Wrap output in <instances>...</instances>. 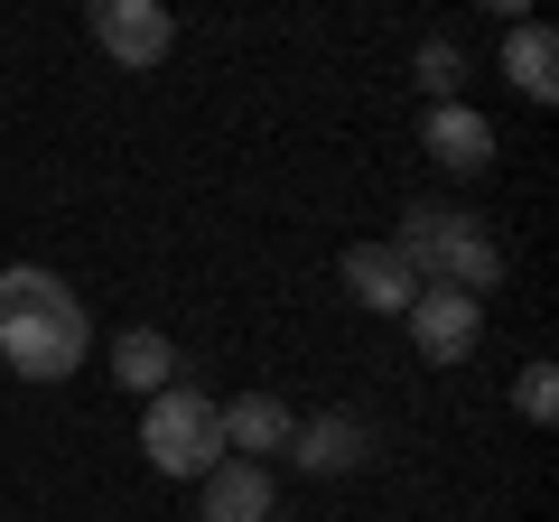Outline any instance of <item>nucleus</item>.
Wrapping results in <instances>:
<instances>
[{"instance_id":"ddd939ff","label":"nucleus","mask_w":559,"mask_h":522,"mask_svg":"<svg viewBox=\"0 0 559 522\" xmlns=\"http://www.w3.org/2000/svg\"><path fill=\"white\" fill-rule=\"evenodd\" d=\"M513 411L532 429H550L559 420V364H522V382H513Z\"/></svg>"},{"instance_id":"1a4fd4ad","label":"nucleus","mask_w":559,"mask_h":522,"mask_svg":"<svg viewBox=\"0 0 559 522\" xmlns=\"http://www.w3.org/2000/svg\"><path fill=\"white\" fill-rule=\"evenodd\" d=\"M215 429H224V448H234V458H271V448H289V411H280V392H242V402H215Z\"/></svg>"},{"instance_id":"9b49d317","label":"nucleus","mask_w":559,"mask_h":522,"mask_svg":"<svg viewBox=\"0 0 559 522\" xmlns=\"http://www.w3.org/2000/svg\"><path fill=\"white\" fill-rule=\"evenodd\" d=\"M112 382L140 392V402H159L168 382H178V345H168L159 327H121V336H112Z\"/></svg>"},{"instance_id":"4468645a","label":"nucleus","mask_w":559,"mask_h":522,"mask_svg":"<svg viewBox=\"0 0 559 522\" xmlns=\"http://www.w3.org/2000/svg\"><path fill=\"white\" fill-rule=\"evenodd\" d=\"M457 84H466V57L448 38H429V47H419V94H429V103H457Z\"/></svg>"},{"instance_id":"20e7f679","label":"nucleus","mask_w":559,"mask_h":522,"mask_svg":"<svg viewBox=\"0 0 559 522\" xmlns=\"http://www.w3.org/2000/svg\"><path fill=\"white\" fill-rule=\"evenodd\" d=\"M94 38L112 66H131V75H150V66L178 47V20H168L159 0H94Z\"/></svg>"},{"instance_id":"f8f14e48","label":"nucleus","mask_w":559,"mask_h":522,"mask_svg":"<svg viewBox=\"0 0 559 522\" xmlns=\"http://www.w3.org/2000/svg\"><path fill=\"white\" fill-rule=\"evenodd\" d=\"M503 75H513V94L559 103V38L540 20H513V28H503Z\"/></svg>"},{"instance_id":"423d86ee","label":"nucleus","mask_w":559,"mask_h":522,"mask_svg":"<svg viewBox=\"0 0 559 522\" xmlns=\"http://www.w3.org/2000/svg\"><path fill=\"white\" fill-rule=\"evenodd\" d=\"M336 281H345V299H355V308H373V318H411V299H419L411 261H401L392 242H355V252L336 261Z\"/></svg>"},{"instance_id":"f03ea898","label":"nucleus","mask_w":559,"mask_h":522,"mask_svg":"<svg viewBox=\"0 0 559 522\" xmlns=\"http://www.w3.org/2000/svg\"><path fill=\"white\" fill-rule=\"evenodd\" d=\"M392 252L411 261V281H419V289H457V299H485V289L503 281V242L485 234L466 205H429V197H419L411 215H401Z\"/></svg>"},{"instance_id":"9d476101","label":"nucleus","mask_w":559,"mask_h":522,"mask_svg":"<svg viewBox=\"0 0 559 522\" xmlns=\"http://www.w3.org/2000/svg\"><path fill=\"white\" fill-rule=\"evenodd\" d=\"M205 513L197 522H271V466H252V458H224V466H205Z\"/></svg>"},{"instance_id":"7ed1b4c3","label":"nucleus","mask_w":559,"mask_h":522,"mask_svg":"<svg viewBox=\"0 0 559 522\" xmlns=\"http://www.w3.org/2000/svg\"><path fill=\"white\" fill-rule=\"evenodd\" d=\"M140 448H150V466H159V476H205V466H224L215 402H205L197 382H168L159 402H150V420H140Z\"/></svg>"},{"instance_id":"0eeeda50","label":"nucleus","mask_w":559,"mask_h":522,"mask_svg":"<svg viewBox=\"0 0 559 522\" xmlns=\"http://www.w3.org/2000/svg\"><path fill=\"white\" fill-rule=\"evenodd\" d=\"M419 150H429L448 178H485V168H495V131H485V112H466V103H429Z\"/></svg>"},{"instance_id":"39448f33","label":"nucleus","mask_w":559,"mask_h":522,"mask_svg":"<svg viewBox=\"0 0 559 522\" xmlns=\"http://www.w3.org/2000/svg\"><path fill=\"white\" fill-rule=\"evenodd\" d=\"M485 336V299H457V289H419L411 299V345L429 364H466Z\"/></svg>"},{"instance_id":"6e6552de","label":"nucleus","mask_w":559,"mask_h":522,"mask_svg":"<svg viewBox=\"0 0 559 522\" xmlns=\"http://www.w3.org/2000/svg\"><path fill=\"white\" fill-rule=\"evenodd\" d=\"M364 458H373V429H364L355 411H326V420L289 429V466H308V476H355Z\"/></svg>"},{"instance_id":"f257e3e1","label":"nucleus","mask_w":559,"mask_h":522,"mask_svg":"<svg viewBox=\"0 0 559 522\" xmlns=\"http://www.w3.org/2000/svg\"><path fill=\"white\" fill-rule=\"evenodd\" d=\"M84 345H94L84 299L57 271H38V261H10L0 271V364L20 382H66L84 364Z\"/></svg>"}]
</instances>
